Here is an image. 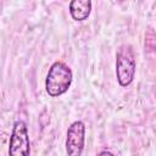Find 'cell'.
Returning a JSON list of instances; mask_svg holds the SVG:
<instances>
[{
  "label": "cell",
  "instance_id": "1",
  "mask_svg": "<svg viewBox=\"0 0 156 156\" xmlns=\"http://www.w3.org/2000/svg\"><path fill=\"white\" fill-rule=\"evenodd\" d=\"M72 78H73L72 71L66 63L61 61L54 62L49 68L45 79L46 93L52 98L65 94L71 87Z\"/></svg>",
  "mask_w": 156,
  "mask_h": 156
},
{
  "label": "cell",
  "instance_id": "2",
  "mask_svg": "<svg viewBox=\"0 0 156 156\" xmlns=\"http://www.w3.org/2000/svg\"><path fill=\"white\" fill-rule=\"evenodd\" d=\"M135 57L130 45H121L116 54V76L121 87H128L135 76Z\"/></svg>",
  "mask_w": 156,
  "mask_h": 156
},
{
  "label": "cell",
  "instance_id": "3",
  "mask_svg": "<svg viewBox=\"0 0 156 156\" xmlns=\"http://www.w3.org/2000/svg\"><path fill=\"white\" fill-rule=\"evenodd\" d=\"M29 151L30 149L27 126L23 121L18 119L13 123L12 134L10 138L9 154L11 156H28Z\"/></svg>",
  "mask_w": 156,
  "mask_h": 156
},
{
  "label": "cell",
  "instance_id": "4",
  "mask_svg": "<svg viewBox=\"0 0 156 156\" xmlns=\"http://www.w3.org/2000/svg\"><path fill=\"white\" fill-rule=\"evenodd\" d=\"M85 141V126L82 121H74L67 130L66 151L69 156H79L83 152Z\"/></svg>",
  "mask_w": 156,
  "mask_h": 156
},
{
  "label": "cell",
  "instance_id": "5",
  "mask_svg": "<svg viewBox=\"0 0 156 156\" xmlns=\"http://www.w3.org/2000/svg\"><path fill=\"white\" fill-rule=\"evenodd\" d=\"M68 10L74 21H85L91 12V0H71Z\"/></svg>",
  "mask_w": 156,
  "mask_h": 156
},
{
  "label": "cell",
  "instance_id": "6",
  "mask_svg": "<svg viewBox=\"0 0 156 156\" xmlns=\"http://www.w3.org/2000/svg\"><path fill=\"white\" fill-rule=\"evenodd\" d=\"M118 1H123V0H118Z\"/></svg>",
  "mask_w": 156,
  "mask_h": 156
}]
</instances>
